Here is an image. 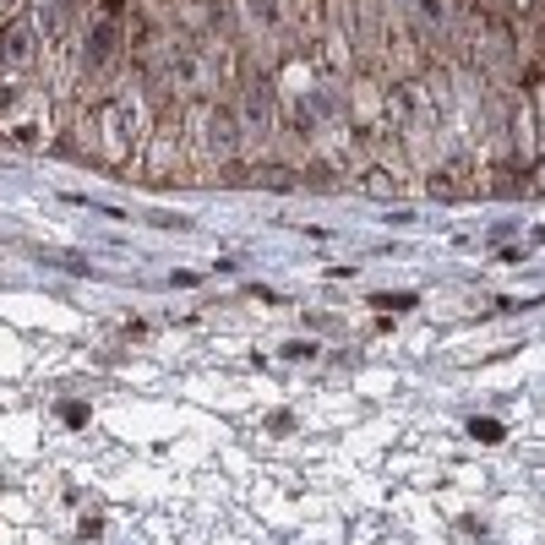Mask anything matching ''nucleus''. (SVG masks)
Wrapping results in <instances>:
<instances>
[{
	"mask_svg": "<svg viewBox=\"0 0 545 545\" xmlns=\"http://www.w3.org/2000/svg\"><path fill=\"white\" fill-rule=\"evenodd\" d=\"M142 115H147V104L115 82L109 93L71 104V115H66V131H71L66 147L93 158V164H104V170H131V158L142 153V137H147Z\"/></svg>",
	"mask_w": 545,
	"mask_h": 545,
	"instance_id": "1",
	"label": "nucleus"
},
{
	"mask_svg": "<svg viewBox=\"0 0 545 545\" xmlns=\"http://www.w3.org/2000/svg\"><path fill=\"white\" fill-rule=\"evenodd\" d=\"M186 153L197 180H240V115L234 93H207L186 104Z\"/></svg>",
	"mask_w": 545,
	"mask_h": 545,
	"instance_id": "2",
	"label": "nucleus"
},
{
	"mask_svg": "<svg viewBox=\"0 0 545 545\" xmlns=\"http://www.w3.org/2000/svg\"><path fill=\"white\" fill-rule=\"evenodd\" d=\"M142 175L147 180H197L186 153V104H164L153 109V125L142 137Z\"/></svg>",
	"mask_w": 545,
	"mask_h": 545,
	"instance_id": "3",
	"label": "nucleus"
},
{
	"mask_svg": "<svg viewBox=\"0 0 545 545\" xmlns=\"http://www.w3.org/2000/svg\"><path fill=\"white\" fill-rule=\"evenodd\" d=\"M44 137H49V93L33 82L0 77V142L28 153V147H44Z\"/></svg>",
	"mask_w": 545,
	"mask_h": 545,
	"instance_id": "4",
	"label": "nucleus"
},
{
	"mask_svg": "<svg viewBox=\"0 0 545 545\" xmlns=\"http://www.w3.org/2000/svg\"><path fill=\"white\" fill-rule=\"evenodd\" d=\"M44 71V44H38V28L11 16L0 22V77L6 82H33Z\"/></svg>",
	"mask_w": 545,
	"mask_h": 545,
	"instance_id": "5",
	"label": "nucleus"
},
{
	"mask_svg": "<svg viewBox=\"0 0 545 545\" xmlns=\"http://www.w3.org/2000/svg\"><path fill=\"white\" fill-rule=\"evenodd\" d=\"M425 191H431V197H442V202L485 197V164H480V158H447V164H436V170H431Z\"/></svg>",
	"mask_w": 545,
	"mask_h": 545,
	"instance_id": "6",
	"label": "nucleus"
},
{
	"mask_svg": "<svg viewBox=\"0 0 545 545\" xmlns=\"http://www.w3.org/2000/svg\"><path fill=\"white\" fill-rule=\"evenodd\" d=\"M518 191H524V197H545V158H534L529 170H524V180H518Z\"/></svg>",
	"mask_w": 545,
	"mask_h": 545,
	"instance_id": "7",
	"label": "nucleus"
},
{
	"mask_svg": "<svg viewBox=\"0 0 545 545\" xmlns=\"http://www.w3.org/2000/svg\"><path fill=\"white\" fill-rule=\"evenodd\" d=\"M11 16H22V0H0V22H11Z\"/></svg>",
	"mask_w": 545,
	"mask_h": 545,
	"instance_id": "8",
	"label": "nucleus"
}]
</instances>
